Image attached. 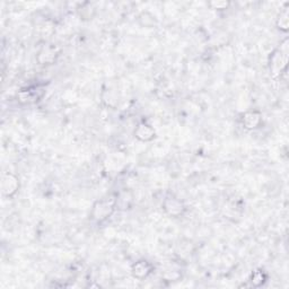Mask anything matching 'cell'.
I'll use <instances>...</instances> for the list:
<instances>
[{"label": "cell", "mask_w": 289, "mask_h": 289, "mask_svg": "<svg viewBox=\"0 0 289 289\" xmlns=\"http://www.w3.org/2000/svg\"><path fill=\"white\" fill-rule=\"evenodd\" d=\"M209 5H210L213 9H226V8L229 6V2L217 1V2H210Z\"/></svg>", "instance_id": "11"}, {"label": "cell", "mask_w": 289, "mask_h": 289, "mask_svg": "<svg viewBox=\"0 0 289 289\" xmlns=\"http://www.w3.org/2000/svg\"><path fill=\"white\" fill-rule=\"evenodd\" d=\"M153 271H154L153 264L146 260L138 261V262L134 263L131 268L132 276L134 277V278H137L139 280L146 279L147 277H149L153 274Z\"/></svg>", "instance_id": "4"}, {"label": "cell", "mask_w": 289, "mask_h": 289, "mask_svg": "<svg viewBox=\"0 0 289 289\" xmlns=\"http://www.w3.org/2000/svg\"><path fill=\"white\" fill-rule=\"evenodd\" d=\"M116 207V204H111L109 201H98L94 205L93 207V211H92V217L93 219H95L98 223L101 221H104L105 219H108L109 217L112 215L114 211V208Z\"/></svg>", "instance_id": "2"}, {"label": "cell", "mask_w": 289, "mask_h": 289, "mask_svg": "<svg viewBox=\"0 0 289 289\" xmlns=\"http://www.w3.org/2000/svg\"><path fill=\"white\" fill-rule=\"evenodd\" d=\"M264 282H266V276H264V274L262 271H258V272H255V274H253V276H252V284L254 285V286L259 287Z\"/></svg>", "instance_id": "10"}, {"label": "cell", "mask_w": 289, "mask_h": 289, "mask_svg": "<svg viewBox=\"0 0 289 289\" xmlns=\"http://www.w3.org/2000/svg\"><path fill=\"white\" fill-rule=\"evenodd\" d=\"M242 122L244 124V128L248 130H253L259 128L261 122H262V116L258 111H251V112H247L242 118Z\"/></svg>", "instance_id": "7"}, {"label": "cell", "mask_w": 289, "mask_h": 289, "mask_svg": "<svg viewBox=\"0 0 289 289\" xmlns=\"http://www.w3.org/2000/svg\"><path fill=\"white\" fill-rule=\"evenodd\" d=\"M289 25V18H288V7H285L284 10L279 14L278 19H277V26L280 31L287 32Z\"/></svg>", "instance_id": "9"}, {"label": "cell", "mask_w": 289, "mask_h": 289, "mask_svg": "<svg viewBox=\"0 0 289 289\" xmlns=\"http://www.w3.org/2000/svg\"><path fill=\"white\" fill-rule=\"evenodd\" d=\"M38 92H39L38 89H32V88L24 89L18 94L19 101H22L23 103H32V102L38 101L37 98H40L42 96V95H39Z\"/></svg>", "instance_id": "8"}, {"label": "cell", "mask_w": 289, "mask_h": 289, "mask_svg": "<svg viewBox=\"0 0 289 289\" xmlns=\"http://www.w3.org/2000/svg\"><path fill=\"white\" fill-rule=\"evenodd\" d=\"M163 208L165 212L172 217H179L185 210L184 204L174 197L166 198L163 204Z\"/></svg>", "instance_id": "3"}, {"label": "cell", "mask_w": 289, "mask_h": 289, "mask_svg": "<svg viewBox=\"0 0 289 289\" xmlns=\"http://www.w3.org/2000/svg\"><path fill=\"white\" fill-rule=\"evenodd\" d=\"M287 62H288V45L287 40H285L280 47H278L271 55L270 61V70L274 76H278L282 75L284 71L287 69Z\"/></svg>", "instance_id": "1"}, {"label": "cell", "mask_w": 289, "mask_h": 289, "mask_svg": "<svg viewBox=\"0 0 289 289\" xmlns=\"http://www.w3.org/2000/svg\"><path fill=\"white\" fill-rule=\"evenodd\" d=\"M19 188L18 179L14 174H6L2 179V193L6 197H13L16 195Z\"/></svg>", "instance_id": "5"}, {"label": "cell", "mask_w": 289, "mask_h": 289, "mask_svg": "<svg viewBox=\"0 0 289 289\" xmlns=\"http://www.w3.org/2000/svg\"><path fill=\"white\" fill-rule=\"evenodd\" d=\"M134 137L144 142L152 141L155 138V130L153 129L152 125L142 122V124H138L136 130H134Z\"/></svg>", "instance_id": "6"}]
</instances>
